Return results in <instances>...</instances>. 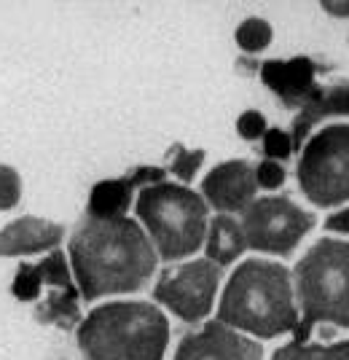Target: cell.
<instances>
[{
    "instance_id": "cell-26",
    "label": "cell",
    "mask_w": 349,
    "mask_h": 360,
    "mask_svg": "<svg viewBox=\"0 0 349 360\" xmlns=\"http://www.w3.org/2000/svg\"><path fill=\"white\" fill-rule=\"evenodd\" d=\"M322 8L334 16H349V3H334V0H325Z\"/></svg>"
},
{
    "instance_id": "cell-16",
    "label": "cell",
    "mask_w": 349,
    "mask_h": 360,
    "mask_svg": "<svg viewBox=\"0 0 349 360\" xmlns=\"http://www.w3.org/2000/svg\"><path fill=\"white\" fill-rule=\"evenodd\" d=\"M78 288H67L60 290L54 288L38 307H35V320L44 326H60V328L70 330L81 326V307H78Z\"/></svg>"
},
{
    "instance_id": "cell-10",
    "label": "cell",
    "mask_w": 349,
    "mask_h": 360,
    "mask_svg": "<svg viewBox=\"0 0 349 360\" xmlns=\"http://www.w3.org/2000/svg\"><path fill=\"white\" fill-rule=\"evenodd\" d=\"M256 169L244 159L223 162L202 180V196L223 215L247 210L256 202Z\"/></svg>"
},
{
    "instance_id": "cell-5",
    "label": "cell",
    "mask_w": 349,
    "mask_h": 360,
    "mask_svg": "<svg viewBox=\"0 0 349 360\" xmlns=\"http://www.w3.org/2000/svg\"><path fill=\"white\" fill-rule=\"evenodd\" d=\"M137 218L162 261L175 264L194 255L207 237V202L178 183H156L137 196Z\"/></svg>"
},
{
    "instance_id": "cell-9",
    "label": "cell",
    "mask_w": 349,
    "mask_h": 360,
    "mask_svg": "<svg viewBox=\"0 0 349 360\" xmlns=\"http://www.w3.org/2000/svg\"><path fill=\"white\" fill-rule=\"evenodd\" d=\"M175 360H263V347L213 320L197 333L183 336Z\"/></svg>"
},
{
    "instance_id": "cell-11",
    "label": "cell",
    "mask_w": 349,
    "mask_h": 360,
    "mask_svg": "<svg viewBox=\"0 0 349 360\" xmlns=\"http://www.w3.org/2000/svg\"><path fill=\"white\" fill-rule=\"evenodd\" d=\"M320 65L312 57H293V60L261 62V81L274 91V97L285 108H304L306 100L317 91Z\"/></svg>"
},
{
    "instance_id": "cell-25",
    "label": "cell",
    "mask_w": 349,
    "mask_h": 360,
    "mask_svg": "<svg viewBox=\"0 0 349 360\" xmlns=\"http://www.w3.org/2000/svg\"><path fill=\"white\" fill-rule=\"evenodd\" d=\"M325 229L328 231H341V234H349V207L341 212H334L328 221H325Z\"/></svg>"
},
{
    "instance_id": "cell-22",
    "label": "cell",
    "mask_w": 349,
    "mask_h": 360,
    "mask_svg": "<svg viewBox=\"0 0 349 360\" xmlns=\"http://www.w3.org/2000/svg\"><path fill=\"white\" fill-rule=\"evenodd\" d=\"M256 183L261 188H279L285 183V167L279 162H272V159H263L258 167H256Z\"/></svg>"
},
{
    "instance_id": "cell-20",
    "label": "cell",
    "mask_w": 349,
    "mask_h": 360,
    "mask_svg": "<svg viewBox=\"0 0 349 360\" xmlns=\"http://www.w3.org/2000/svg\"><path fill=\"white\" fill-rule=\"evenodd\" d=\"M22 196V178L14 167L0 165V210H11Z\"/></svg>"
},
{
    "instance_id": "cell-15",
    "label": "cell",
    "mask_w": 349,
    "mask_h": 360,
    "mask_svg": "<svg viewBox=\"0 0 349 360\" xmlns=\"http://www.w3.org/2000/svg\"><path fill=\"white\" fill-rule=\"evenodd\" d=\"M207 261H213L218 266H226L231 261H237L239 255L247 250L242 226L237 224L231 215H218L210 224V234H207Z\"/></svg>"
},
{
    "instance_id": "cell-13",
    "label": "cell",
    "mask_w": 349,
    "mask_h": 360,
    "mask_svg": "<svg viewBox=\"0 0 349 360\" xmlns=\"http://www.w3.org/2000/svg\"><path fill=\"white\" fill-rule=\"evenodd\" d=\"M334 116H349V81H336L331 86H317V91L306 100L301 113L293 121V132H290V143L293 148L301 150L309 132L317 127L320 121L334 119Z\"/></svg>"
},
{
    "instance_id": "cell-21",
    "label": "cell",
    "mask_w": 349,
    "mask_h": 360,
    "mask_svg": "<svg viewBox=\"0 0 349 360\" xmlns=\"http://www.w3.org/2000/svg\"><path fill=\"white\" fill-rule=\"evenodd\" d=\"M263 153L272 162H285V159H290L293 143H290L288 132H282V129H266V135H263Z\"/></svg>"
},
{
    "instance_id": "cell-4",
    "label": "cell",
    "mask_w": 349,
    "mask_h": 360,
    "mask_svg": "<svg viewBox=\"0 0 349 360\" xmlns=\"http://www.w3.org/2000/svg\"><path fill=\"white\" fill-rule=\"evenodd\" d=\"M293 290L304 312L293 342L306 345L315 323L349 328V242H315L293 269Z\"/></svg>"
},
{
    "instance_id": "cell-23",
    "label": "cell",
    "mask_w": 349,
    "mask_h": 360,
    "mask_svg": "<svg viewBox=\"0 0 349 360\" xmlns=\"http://www.w3.org/2000/svg\"><path fill=\"white\" fill-rule=\"evenodd\" d=\"M237 129L244 140H258L266 135V119L261 116L258 110H244L242 116L237 119Z\"/></svg>"
},
{
    "instance_id": "cell-6",
    "label": "cell",
    "mask_w": 349,
    "mask_h": 360,
    "mask_svg": "<svg viewBox=\"0 0 349 360\" xmlns=\"http://www.w3.org/2000/svg\"><path fill=\"white\" fill-rule=\"evenodd\" d=\"M298 188L317 207L349 199V124H334L306 143L298 162Z\"/></svg>"
},
{
    "instance_id": "cell-14",
    "label": "cell",
    "mask_w": 349,
    "mask_h": 360,
    "mask_svg": "<svg viewBox=\"0 0 349 360\" xmlns=\"http://www.w3.org/2000/svg\"><path fill=\"white\" fill-rule=\"evenodd\" d=\"M135 196V186L129 178H113L100 180L89 194V205H86V218L94 221H116V218H126V210L132 205Z\"/></svg>"
},
{
    "instance_id": "cell-19",
    "label": "cell",
    "mask_w": 349,
    "mask_h": 360,
    "mask_svg": "<svg viewBox=\"0 0 349 360\" xmlns=\"http://www.w3.org/2000/svg\"><path fill=\"white\" fill-rule=\"evenodd\" d=\"M167 159H169V172L178 175L180 180H194L197 169L204 162V150H185L180 143H172V148L167 150Z\"/></svg>"
},
{
    "instance_id": "cell-17",
    "label": "cell",
    "mask_w": 349,
    "mask_h": 360,
    "mask_svg": "<svg viewBox=\"0 0 349 360\" xmlns=\"http://www.w3.org/2000/svg\"><path fill=\"white\" fill-rule=\"evenodd\" d=\"M272 360H349V342L336 345H290L279 347Z\"/></svg>"
},
{
    "instance_id": "cell-2",
    "label": "cell",
    "mask_w": 349,
    "mask_h": 360,
    "mask_svg": "<svg viewBox=\"0 0 349 360\" xmlns=\"http://www.w3.org/2000/svg\"><path fill=\"white\" fill-rule=\"evenodd\" d=\"M218 323L256 333L258 339H274L296 330L298 309L293 301L290 271L282 264L261 258L239 264L220 296Z\"/></svg>"
},
{
    "instance_id": "cell-7",
    "label": "cell",
    "mask_w": 349,
    "mask_h": 360,
    "mask_svg": "<svg viewBox=\"0 0 349 360\" xmlns=\"http://www.w3.org/2000/svg\"><path fill=\"white\" fill-rule=\"evenodd\" d=\"M315 224L317 218L288 196H261L244 210L242 234L247 248L288 258Z\"/></svg>"
},
{
    "instance_id": "cell-8",
    "label": "cell",
    "mask_w": 349,
    "mask_h": 360,
    "mask_svg": "<svg viewBox=\"0 0 349 360\" xmlns=\"http://www.w3.org/2000/svg\"><path fill=\"white\" fill-rule=\"evenodd\" d=\"M220 280H223V266L207 258L169 266L162 271L159 283L153 288V301L169 307L172 315H178L183 323L197 326L210 315Z\"/></svg>"
},
{
    "instance_id": "cell-12",
    "label": "cell",
    "mask_w": 349,
    "mask_h": 360,
    "mask_svg": "<svg viewBox=\"0 0 349 360\" xmlns=\"http://www.w3.org/2000/svg\"><path fill=\"white\" fill-rule=\"evenodd\" d=\"M62 237H65V226L60 224H51L35 215L16 218L0 231V258L57 250Z\"/></svg>"
},
{
    "instance_id": "cell-1",
    "label": "cell",
    "mask_w": 349,
    "mask_h": 360,
    "mask_svg": "<svg viewBox=\"0 0 349 360\" xmlns=\"http://www.w3.org/2000/svg\"><path fill=\"white\" fill-rule=\"evenodd\" d=\"M70 261L84 301L113 293H135L148 285L159 255L137 221H94L81 218L70 237Z\"/></svg>"
},
{
    "instance_id": "cell-3",
    "label": "cell",
    "mask_w": 349,
    "mask_h": 360,
    "mask_svg": "<svg viewBox=\"0 0 349 360\" xmlns=\"http://www.w3.org/2000/svg\"><path fill=\"white\" fill-rule=\"evenodd\" d=\"M167 345V315L148 301H110L78 326L84 360H162Z\"/></svg>"
},
{
    "instance_id": "cell-24",
    "label": "cell",
    "mask_w": 349,
    "mask_h": 360,
    "mask_svg": "<svg viewBox=\"0 0 349 360\" xmlns=\"http://www.w3.org/2000/svg\"><path fill=\"white\" fill-rule=\"evenodd\" d=\"M126 178L135 188H148V186H156V183H164L167 169H162V167H135V169L126 172Z\"/></svg>"
},
{
    "instance_id": "cell-18",
    "label": "cell",
    "mask_w": 349,
    "mask_h": 360,
    "mask_svg": "<svg viewBox=\"0 0 349 360\" xmlns=\"http://www.w3.org/2000/svg\"><path fill=\"white\" fill-rule=\"evenodd\" d=\"M237 44L239 49H244L247 54H258L266 46L272 44V25L266 19H258V16H250L244 19L242 25L237 27Z\"/></svg>"
}]
</instances>
